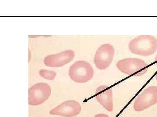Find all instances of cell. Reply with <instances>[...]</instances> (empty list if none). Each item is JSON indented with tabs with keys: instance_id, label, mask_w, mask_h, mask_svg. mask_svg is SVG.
<instances>
[{
	"instance_id": "cell-1",
	"label": "cell",
	"mask_w": 157,
	"mask_h": 117,
	"mask_svg": "<svg viewBox=\"0 0 157 117\" xmlns=\"http://www.w3.org/2000/svg\"><path fill=\"white\" fill-rule=\"evenodd\" d=\"M128 48L132 53L136 55L151 56L156 52L157 39L153 36H139L131 41Z\"/></svg>"
},
{
	"instance_id": "cell-2",
	"label": "cell",
	"mask_w": 157,
	"mask_h": 117,
	"mask_svg": "<svg viewBox=\"0 0 157 117\" xmlns=\"http://www.w3.org/2000/svg\"><path fill=\"white\" fill-rule=\"evenodd\" d=\"M117 67L122 73L133 76H140L147 73L148 66L145 61L139 58H130L117 62Z\"/></svg>"
},
{
	"instance_id": "cell-3",
	"label": "cell",
	"mask_w": 157,
	"mask_h": 117,
	"mask_svg": "<svg viewBox=\"0 0 157 117\" xmlns=\"http://www.w3.org/2000/svg\"><path fill=\"white\" fill-rule=\"evenodd\" d=\"M69 75L71 80L74 82L83 83L92 79L94 70L91 65L87 62L78 61L70 66Z\"/></svg>"
},
{
	"instance_id": "cell-4",
	"label": "cell",
	"mask_w": 157,
	"mask_h": 117,
	"mask_svg": "<svg viewBox=\"0 0 157 117\" xmlns=\"http://www.w3.org/2000/svg\"><path fill=\"white\" fill-rule=\"evenodd\" d=\"M115 55V49L109 44H104L98 48L95 55L94 62L97 68L106 69L112 63Z\"/></svg>"
},
{
	"instance_id": "cell-5",
	"label": "cell",
	"mask_w": 157,
	"mask_h": 117,
	"mask_svg": "<svg viewBox=\"0 0 157 117\" xmlns=\"http://www.w3.org/2000/svg\"><path fill=\"white\" fill-rule=\"evenodd\" d=\"M51 94V89L48 84L43 83L35 84L29 89V105H40L49 98Z\"/></svg>"
},
{
	"instance_id": "cell-6",
	"label": "cell",
	"mask_w": 157,
	"mask_h": 117,
	"mask_svg": "<svg viewBox=\"0 0 157 117\" xmlns=\"http://www.w3.org/2000/svg\"><path fill=\"white\" fill-rule=\"evenodd\" d=\"M157 103V87L151 86L145 89L135 100L134 108L140 112Z\"/></svg>"
},
{
	"instance_id": "cell-7",
	"label": "cell",
	"mask_w": 157,
	"mask_h": 117,
	"mask_svg": "<svg viewBox=\"0 0 157 117\" xmlns=\"http://www.w3.org/2000/svg\"><path fill=\"white\" fill-rule=\"evenodd\" d=\"M81 110V105L78 102L75 100H68L51 110L50 114L65 117H73L79 114Z\"/></svg>"
},
{
	"instance_id": "cell-8",
	"label": "cell",
	"mask_w": 157,
	"mask_h": 117,
	"mask_svg": "<svg viewBox=\"0 0 157 117\" xmlns=\"http://www.w3.org/2000/svg\"><path fill=\"white\" fill-rule=\"evenodd\" d=\"M74 56L75 52L73 50H65L57 54L46 56L44 58V63L49 67H61L72 61Z\"/></svg>"
},
{
	"instance_id": "cell-9",
	"label": "cell",
	"mask_w": 157,
	"mask_h": 117,
	"mask_svg": "<svg viewBox=\"0 0 157 117\" xmlns=\"http://www.w3.org/2000/svg\"><path fill=\"white\" fill-rule=\"evenodd\" d=\"M96 98L98 102L107 110L109 112L113 111V92L109 87L103 85L98 87L96 91Z\"/></svg>"
},
{
	"instance_id": "cell-10",
	"label": "cell",
	"mask_w": 157,
	"mask_h": 117,
	"mask_svg": "<svg viewBox=\"0 0 157 117\" xmlns=\"http://www.w3.org/2000/svg\"><path fill=\"white\" fill-rule=\"evenodd\" d=\"M39 73L42 77L49 80H53L56 76L55 72L46 69L40 70Z\"/></svg>"
},
{
	"instance_id": "cell-11",
	"label": "cell",
	"mask_w": 157,
	"mask_h": 117,
	"mask_svg": "<svg viewBox=\"0 0 157 117\" xmlns=\"http://www.w3.org/2000/svg\"><path fill=\"white\" fill-rule=\"evenodd\" d=\"M94 117H109L108 115L104 114H98L96 115Z\"/></svg>"
},
{
	"instance_id": "cell-12",
	"label": "cell",
	"mask_w": 157,
	"mask_h": 117,
	"mask_svg": "<svg viewBox=\"0 0 157 117\" xmlns=\"http://www.w3.org/2000/svg\"><path fill=\"white\" fill-rule=\"evenodd\" d=\"M155 62L157 64V55H156L155 57Z\"/></svg>"
},
{
	"instance_id": "cell-13",
	"label": "cell",
	"mask_w": 157,
	"mask_h": 117,
	"mask_svg": "<svg viewBox=\"0 0 157 117\" xmlns=\"http://www.w3.org/2000/svg\"><path fill=\"white\" fill-rule=\"evenodd\" d=\"M155 78H156V80L157 81V73H156V75H155Z\"/></svg>"
}]
</instances>
